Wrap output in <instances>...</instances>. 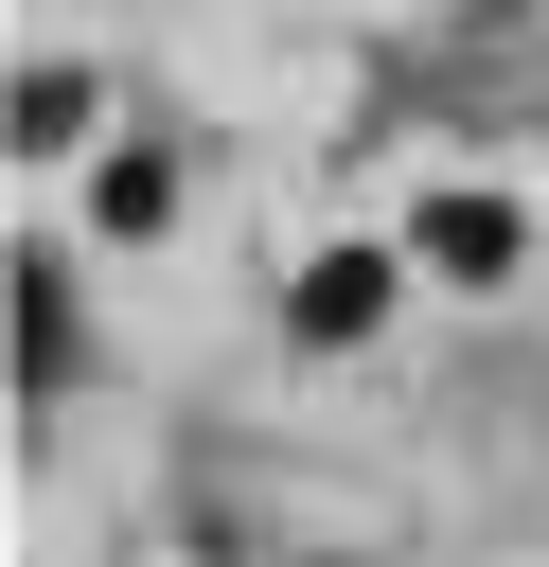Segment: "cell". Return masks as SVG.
<instances>
[{
  "label": "cell",
  "instance_id": "1",
  "mask_svg": "<svg viewBox=\"0 0 549 567\" xmlns=\"http://www.w3.org/2000/svg\"><path fill=\"white\" fill-rule=\"evenodd\" d=\"M390 319V266L354 248V266H301V337H372Z\"/></svg>",
  "mask_w": 549,
  "mask_h": 567
},
{
  "label": "cell",
  "instance_id": "2",
  "mask_svg": "<svg viewBox=\"0 0 549 567\" xmlns=\"http://www.w3.org/2000/svg\"><path fill=\"white\" fill-rule=\"evenodd\" d=\"M425 248H443V266H478V284H496V266H514V230H496V213H478V195H443V213H425Z\"/></svg>",
  "mask_w": 549,
  "mask_h": 567
}]
</instances>
